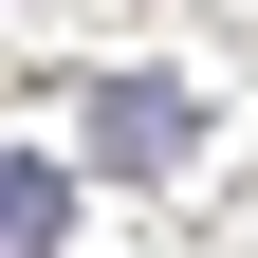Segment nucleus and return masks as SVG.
I'll return each instance as SVG.
<instances>
[{
  "label": "nucleus",
  "mask_w": 258,
  "mask_h": 258,
  "mask_svg": "<svg viewBox=\"0 0 258 258\" xmlns=\"http://www.w3.org/2000/svg\"><path fill=\"white\" fill-rule=\"evenodd\" d=\"M55 221H74V184L55 166H0V258H55Z\"/></svg>",
  "instance_id": "nucleus-2"
},
{
  "label": "nucleus",
  "mask_w": 258,
  "mask_h": 258,
  "mask_svg": "<svg viewBox=\"0 0 258 258\" xmlns=\"http://www.w3.org/2000/svg\"><path fill=\"white\" fill-rule=\"evenodd\" d=\"M184 148H203V92H184V74H111V92H92V166L148 184V166H184Z\"/></svg>",
  "instance_id": "nucleus-1"
}]
</instances>
